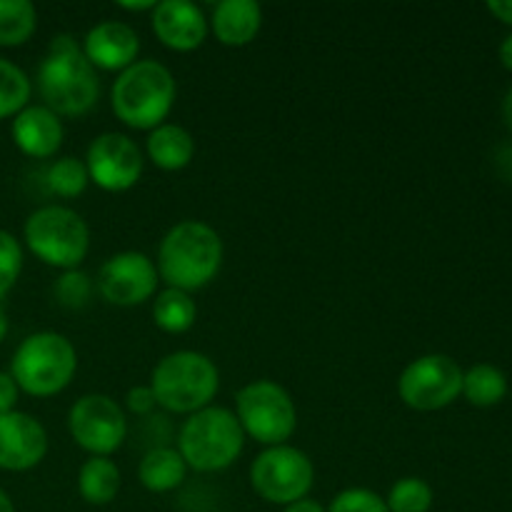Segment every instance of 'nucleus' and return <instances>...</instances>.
I'll return each instance as SVG.
<instances>
[{
    "label": "nucleus",
    "mask_w": 512,
    "mask_h": 512,
    "mask_svg": "<svg viewBox=\"0 0 512 512\" xmlns=\"http://www.w3.org/2000/svg\"><path fill=\"white\" fill-rule=\"evenodd\" d=\"M35 83L43 105L58 118H83L100 98L98 73L83 55V48L68 33L50 40Z\"/></svg>",
    "instance_id": "f257e3e1"
},
{
    "label": "nucleus",
    "mask_w": 512,
    "mask_h": 512,
    "mask_svg": "<svg viewBox=\"0 0 512 512\" xmlns=\"http://www.w3.org/2000/svg\"><path fill=\"white\" fill-rule=\"evenodd\" d=\"M223 258V240L215 228L200 220H183L160 240L155 268L168 288L193 293L218 278Z\"/></svg>",
    "instance_id": "f03ea898"
},
{
    "label": "nucleus",
    "mask_w": 512,
    "mask_h": 512,
    "mask_svg": "<svg viewBox=\"0 0 512 512\" xmlns=\"http://www.w3.org/2000/svg\"><path fill=\"white\" fill-rule=\"evenodd\" d=\"M175 78L158 60H138L118 75L110 105L120 123L133 130H155L175 105Z\"/></svg>",
    "instance_id": "7ed1b4c3"
},
{
    "label": "nucleus",
    "mask_w": 512,
    "mask_h": 512,
    "mask_svg": "<svg viewBox=\"0 0 512 512\" xmlns=\"http://www.w3.org/2000/svg\"><path fill=\"white\" fill-rule=\"evenodd\" d=\"M220 388V373L208 355L175 350L158 360L150 375V390L160 408L175 415H193L208 408Z\"/></svg>",
    "instance_id": "20e7f679"
},
{
    "label": "nucleus",
    "mask_w": 512,
    "mask_h": 512,
    "mask_svg": "<svg viewBox=\"0 0 512 512\" xmlns=\"http://www.w3.org/2000/svg\"><path fill=\"white\" fill-rule=\"evenodd\" d=\"M78 353L65 335L43 330L33 333L15 348L10 375L20 393L30 398H53L75 378Z\"/></svg>",
    "instance_id": "39448f33"
},
{
    "label": "nucleus",
    "mask_w": 512,
    "mask_h": 512,
    "mask_svg": "<svg viewBox=\"0 0 512 512\" xmlns=\"http://www.w3.org/2000/svg\"><path fill=\"white\" fill-rule=\"evenodd\" d=\"M245 433L233 410L208 405L188 415L178 433V453L195 473H220L240 458Z\"/></svg>",
    "instance_id": "423d86ee"
},
{
    "label": "nucleus",
    "mask_w": 512,
    "mask_h": 512,
    "mask_svg": "<svg viewBox=\"0 0 512 512\" xmlns=\"http://www.w3.org/2000/svg\"><path fill=\"white\" fill-rule=\"evenodd\" d=\"M23 238L35 258L58 270L80 268L90 250L88 223L65 205H45L30 213Z\"/></svg>",
    "instance_id": "0eeeda50"
},
{
    "label": "nucleus",
    "mask_w": 512,
    "mask_h": 512,
    "mask_svg": "<svg viewBox=\"0 0 512 512\" xmlns=\"http://www.w3.org/2000/svg\"><path fill=\"white\" fill-rule=\"evenodd\" d=\"M235 418L245 435L265 448L285 445L298 428V410L288 390L275 380H253L235 395Z\"/></svg>",
    "instance_id": "6e6552de"
},
{
    "label": "nucleus",
    "mask_w": 512,
    "mask_h": 512,
    "mask_svg": "<svg viewBox=\"0 0 512 512\" xmlns=\"http://www.w3.org/2000/svg\"><path fill=\"white\" fill-rule=\"evenodd\" d=\"M313 483V460L303 450L288 443L265 448L250 465V485L265 503L288 508V505L308 498Z\"/></svg>",
    "instance_id": "1a4fd4ad"
},
{
    "label": "nucleus",
    "mask_w": 512,
    "mask_h": 512,
    "mask_svg": "<svg viewBox=\"0 0 512 512\" xmlns=\"http://www.w3.org/2000/svg\"><path fill=\"white\" fill-rule=\"evenodd\" d=\"M398 395L418 413L448 408L463 395V368L450 355H420L400 373Z\"/></svg>",
    "instance_id": "9d476101"
},
{
    "label": "nucleus",
    "mask_w": 512,
    "mask_h": 512,
    "mask_svg": "<svg viewBox=\"0 0 512 512\" xmlns=\"http://www.w3.org/2000/svg\"><path fill=\"white\" fill-rule=\"evenodd\" d=\"M68 430L90 458H110L128 438V420L110 395L88 393L70 405Z\"/></svg>",
    "instance_id": "9b49d317"
},
{
    "label": "nucleus",
    "mask_w": 512,
    "mask_h": 512,
    "mask_svg": "<svg viewBox=\"0 0 512 512\" xmlns=\"http://www.w3.org/2000/svg\"><path fill=\"white\" fill-rule=\"evenodd\" d=\"M158 283V268L140 250H123L118 255H110L100 265L98 278H95L100 298L110 305H120V308H135V305L148 303L158 290Z\"/></svg>",
    "instance_id": "f8f14e48"
},
{
    "label": "nucleus",
    "mask_w": 512,
    "mask_h": 512,
    "mask_svg": "<svg viewBox=\"0 0 512 512\" xmlns=\"http://www.w3.org/2000/svg\"><path fill=\"white\" fill-rule=\"evenodd\" d=\"M90 183L105 193H125L135 188L143 175V153L138 143L123 133H103L88 145L85 153Z\"/></svg>",
    "instance_id": "ddd939ff"
},
{
    "label": "nucleus",
    "mask_w": 512,
    "mask_h": 512,
    "mask_svg": "<svg viewBox=\"0 0 512 512\" xmlns=\"http://www.w3.org/2000/svg\"><path fill=\"white\" fill-rule=\"evenodd\" d=\"M48 453V433L43 423L28 413L0 415V470L25 473L43 463Z\"/></svg>",
    "instance_id": "4468645a"
},
{
    "label": "nucleus",
    "mask_w": 512,
    "mask_h": 512,
    "mask_svg": "<svg viewBox=\"0 0 512 512\" xmlns=\"http://www.w3.org/2000/svg\"><path fill=\"white\" fill-rule=\"evenodd\" d=\"M150 25H153L155 38L175 53H190V50L200 48L210 30L203 10L188 0L158 3L150 13Z\"/></svg>",
    "instance_id": "2eb2a0df"
},
{
    "label": "nucleus",
    "mask_w": 512,
    "mask_h": 512,
    "mask_svg": "<svg viewBox=\"0 0 512 512\" xmlns=\"http://www.w3.org/2000/svg\"><path fill=\"white\" fill-rule=\"evenodd\" d=\"M140 38L128 23L105 20L90 28L83 40V55L93 68L108 73H123L133 63H138Z\"/></svg>",
    "instance_id": "dca6fc26"
},
{
    "label": "nucleus",
    "mask_w": 512,
    "mask_h": 512,
    "mask_svg": "<svg viewBox=\"0 0 512 512\" xmlns=\"http://www.w3.org/2000/svg\"><path fill=\"white\" fill-rule=\"evenodd\" d=\"M65 138V128L58 115L45 105H28L13 120V143L28 158H53Z\"/></svg>",
    "instance_id": "f3484780"
},
{
    "label": "nucleus",
    "mask_w": 512,
    "mask_h": 512,
    "mask_svg": "<svg viewBox=\"0 0 512 512\" xmlns=\"http://www.w3.org/2000/svg\"><path fill=\"white\" fill-rule=\"evenodd\" d=\"M215 38L228 48H243L258 38L263 28V8L255 0H223L210 18Z\"/></svg>",
    "instance_id": "a211bd4d"
},
{
    "label": "nucleus",
    "mask_w": 512,
    "mask_h": 512,
    "mask_svg": "<svg viewBox=\"0 0 512 512\" xmlns=\"http://www.w3.org/2000/svg\"><path fill=\"white\" fill-rule=\"evenodd\" d=\"M145 150H148V158L153 160L155 168L165 170V173H178V170L188 168L190 160H193L195 140L183 125L163 123L150 130Z\"/></svg>",
    "instance_id": "6ab92c4d"
},
{
    "label": "nucleus",
    "mask_w": 512,
    "mask_h": 512,
    "mask_svg": "<svg viewBox=\"0 0 512 512\" xmlns=\"http://www.w3.org/2000/svg\"><path fill=\"white\" fill-rule=\"evenodd\" d=\"M185 475H188V465L180 458L178 448H170V445H158V448L148 450L138 465L140 485L155 495L180 488Z\"/></svg>",
    "instance_id": "aec40b11"
},
{
    "label": "nucleus",
    "mask_w": 512,
    "mask_h": 512,
    "mask_svg": "<svg viewBox=\"0 0 512 512\" xmlns=\"http://www.w3.org/2000/svg\"><path fill=\"white\" fill-rule=\"evenodd\" d=\"M78 493L88 505H110L120 493V470L110 458L85 460L78 473Z\"/></svg>",
    "instance_id": "412c9836"
},
{
    "label": "nucleus",
    "mask_w": 512,
    "mask_h": 512,
    "mask_svg": "<svg viewBox=\"0 0 512 512\" xmlns=\"http://www.w3.org/2000/svg\"><path fill=\"white\" fill-rule=\"evenodd\" d=\"M198 318V308L190 293L183 290L165 288L153 300V323L168 335L188 333Z\"/></svg>",
    "instance_id": "4be33fe9"
},
{
    "label": "nucleus",
    "mask_w": 512,
    "mask_h": 512,
    "mask_svg": "<svg viewBox=\"0 0 512 512\" xmlns=\"http://www.w3.org/2000/svg\"><path fill=\"white\" fill-rule=\"evenodd\" d=\"M463 395L475 408H493L508 395V375L490 363L463 370Z\"/></svg>",
    "instance_id": "5701e85b"
},
{
    "label": "nucleus",
    "mask_w": 512,
    "mask_h": 512,
    "mask_svg": "<svg viewBox=\"0 0 512 512\" xmlns=\"http://www.w3.org/2000/svg\"><path fill=\"white\" fill-rule=\"evenodd\" d=\"M38 13L30 0H0V48H18L33 38Z\"/></svg>",
    "instance_id": "b1692460"
},
{
    "label": "nucleus",
    "mask_w": 512,
    "mask_h": 512,
    "mask_svg": "<svg viewBox=\"0 0 512 512\" xmlns=\"http://www.w3.org/2000/svg\"><path fill=\"white\" fill-rule=\"evenodd\" d=\"M30 93H33V85L25 70L0 58V120L15 118L20 110L28 108Z\"/></svg>",
    "instance_id": "393cba45"
},
{
    "label": "nucleus",
    "mask_w": 512,
    "mask_h": 512,
    "mask_svg": "<svg viewBox=\"0 0 512 512\" xmlns=\"http://www.w3.org/2000/svg\"><path fill=\"white\" fill-rule=\"evenodd\" d=\"M88 168H85V160L73 158V155H65V158L55 160L48 170H45V185H48L50 193L60 195V198H78L88 188Z\"/></svg>",
    "instance_id": "a878e982"
},
{
    "label": "nucleus",
    "mask_w": 512,
    "mask_h": 512,
    "mask_svg": "<svg viewBox=\"0 0 512 512\" xmlns=\"http://www.w3.org/2000/svg\"><path fill=\"white\" fill-rule=\"evenodd\" d=\"M433 503L435 493L423 478H400L385 498L390 512H430Z\"/></svg>",
    "instance_id": "bb28decb"
},
{
    "label": "nucleus",
    "mask_w": 512,
    "mask_h": 512,
    "mask_svg": "<svg viewBox=\"0 0 512 512\" xmlns=\"http://www.w3.org/2000/svg\"><path fill=\"white\" fill-rule=\"evenodd\" d=\"M93 280H90V275L85 273V270L75 268V270H63L60 273V278L55 280V300H58L63 308L68 310H83L85 305L90 303V298H93Z\"/></svg>",
    "instance_id": "cd10ccee"
},
{
    "label": "nucleus",
    "mask_w": 512,
    "mask_h": 512,
    "mask_svg": "<svg viewBox=\"0 0 512 512\" xmlns=\"http://www.w3.org/2000/svg\"><path fill=\"white\" fill-rule=\"evenodd\" d=\"M23 273V245L8 230H0V300L15 288Z\"/></svg>",
    "instance_id": "c85d7f7f"
},
{
    "label": "nucleus",
    "mask_w": 512,
    "mask_h": 512,
    "mask_svg": "<svg viewBox=\"0 0 512 512\" xmlns=\"http://www.w3.org/2000/svg\"><path fill=\"white\" fill-rule=\"evenodd\" d=\"M328 512H390L385 498L368 488H348L338 493L330 503Z\"/></svg>",
    "instance_id": "c756f323"
},
{
    "label": "nucleus",
    "mask_w": 512,
    "mask_h": 512,
    "mask_svg": "<svg viewBox=\"0 0 512 512\" xmlns=\"http://www.w3.org/2000/svg\"><path fill=\"white\" fill-rule=\"evenodd\" d=\"M125 405H128L130 413L150 415L158 408V400H155V393L150 390V385H135V388H130L128 395H125Z\"/></svg>",
    "instance_id": "7c9ffc66"
},
{
    "label": "nucleus",
    "mask_w": 512,
    "mask_h": 512,
    "mask_svg": "<svg viewBox=\"0 0 512 512\" xmlns=\"http://www.w3.org/2000/svg\"><path fill=\"white\" fill-rule=\"evenodd\" d=\"M18 385H15L13 375L3 373L0 370V415L3 413H13L15 405H18Z\"/></svg>",
    "instance_id": "2f4dec72"
},
{
    "label": "nucleus",
    "mask_w": 512,
    "mask_h": 512,
    "mask_svg": "<svg viewBox=\"0 0 512 512\" xmlns=\"http://www.w3.org/2000/svg\"><path fill=\"white\" fill-rule=\"evenodd\" d=\"M488 10L500 20V23L512 28V0H490Z\"/></svg>",
    "instance_id": "473e14b6"
},
{
    "label": "nucleus",
    "mask_w": 512,
    "mask_h": 512,
    "mask_svg": "<svg viewBox=\"0 0 512 512\" xmlns=\"http://www.w3.org/2000/svg\"><path fill=\"white\" fill-rule=\"evenodd\" d=\"M285 512H328V508H323V505H320L318 500L303 498V500H298V503L288 505V508H285Z\"/></svg>",
    "instance_id": "72a5a7b5"
},
{
    "label": "nucleus",
    "mask_w": 512,
    "mask_h": 512,
    "mask_svg": "<svg viewBox=\"0 0 512 512\" xmlns=\"http://www.w3.org/2000/svg\"><path fill=\"white\" fill-rule=\"evenodd\" d=\"M498 55H500V63H503V68L512 73V33L503 40V43H500Z\"/></svg>",
    "instance_id": "f704fd0d"
},
{
    "label": "nucleus",
    "mask_w": 512,
    "mask_h": 512,
    "mask_svg": "<svg viewBox=\"0 0 512 512\" xmlns=\"http://www.w3.org/2000/svg\"><path fill=\"white\" fill-rule=\"evenodd\" d=\"M155 0H145V3H118V8H123V10H128V13H153L155 10Z\"/></svg>",
    "instance_id": "c9c22d12"
},
{
    "label": "nucleus",
    "mask_w": 512,
    "mask_h": 512,
    "mask_svg": "<svg viewBox=\"0 0 512 512\" xmlns=\"http://www.w3.org/2000/svg\"><path fill=\"white\" fill-rule=\"evenodd\" d=\"M503 120L505 125L512 130V85L508 88V93H505L503 98Z\"/></svg>",
    "instance_id": "e433bc0d"
},
{
    "label": "nucleus",
    "mask_w": 512,
    "mask_h": 512,
    "mask_svg": "<svg viewBox=\"0 0 512 512\" xmlns=\"http://www.w3.org/2000/svg\"><path fill=\"white\" fill-rule=\"evenodd\" d=\"M0 512H15L13 500H10V495L3 488H0Z\"/></svg>",
    "instance_id": "4c0bfd02"
},
{
    "label": "nucleus",
    "mask_w": 512,
    "mask_h": 512,
    "mask_svg": "<svg viewBox=\"0 0 512 512\" xmlns=\"http://www.w3.org/2000/svg\"><path fill=\"white\" fill-rule=\"evenodd\" d=\"M8 328H10V325H8V315H5V310L0 308V343H3L5 335H8Z\"/></svg>",
    "instance_id": "58836bf2"
}]
</instances>
